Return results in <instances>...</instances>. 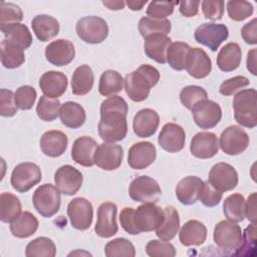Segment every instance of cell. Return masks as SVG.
<instances>
[{"label":"cell","instance_id":"ba28073f","mask_svg":"<svg viewBox=\"0 0 257 257\" xmlns=\"http://www.w3.org/2000/svg\"><path fill=\"white\" fill-rule=\"evenodd\" d=\"M128 195L136 202L156 204L161 198L162 190L155 179L149 176H139L132 181Z\"/></svg>","mask_w":257,"mask_h":257},{"label":"cell","instance_id":"74e56055","mask_svg":"<svg viewBox=\"0 0 257 257\" xmlns=\"http://www.w3.org/2000/svg\"><path fill=\"white\" fill-rule=\"evenodd\" d=\"M123 78L119 72L107 69L101 73L98 84V91L102 96H112L121 91Z\"/></svg>","mask_w":257,"mask_h":257},{"label":"cell","instance_id":"603a6c76","mask_svg":"<svg viewBox=\"0 0 257 257\" xmlns=\"http://www.w3.org/2000/svg\"><path fill=\"white\" fill-rule=\"evenodd\" d=\"M67 76L55 70L44 72L39 79V87L43 94L49 98H58L67 88Z\"/></svg>","mask_w":257,"mask_h":257},{"label":"cell","instance_id":"681fc988","mask_svg":"<svg viewBox=\"0 0 257 257\" xmlns=\"http://www.w3.org/2000/svg\"><path fill=\"white\" fill-rule=\"evenodd\" d=\"M23 19L21 8L9 2H1L0 5V26L19 23Z\"/></svg>","mask_w":257,"mask_h":257},{"label":"cell","instance_id":"8992f818","mask_svg":"<svg viewBox=\"0 0 257 257\" xmlns=\"http://www.w3.org/2000/svg\"><path fill=\"white\" fill-rule=\"evenodd\" d=\"M77 36L89 44H98L105 40L108 35V26L104 19L89 15L80 18L75 26Z\"/></svg>","mask_w":257,"mask_h":257},{"label":"cell","instance_id":"680465c9","mask_svg":"<svg viewBox=\"0 0 257 257\" xmlns=\"http://www.w3.org/2000/svg\"><path fill=\"white\" fill-rule=\"evenodd\" d=\"M133 213H134V208L132 207H125L121 210L120 214H119V222L120 225L122 227V229L131 234V235H138L140 234L133 222Z\"/></svg>","mask_w":257,"mask_h":257},{"label":"cell","instance_id":"44dd1931","mask_svg":"<svg viewBox=\"0 0 257 257\" xmlns=\"http://www.w3.org/2000/svg\"><path fill=\"white\" fill-rule=\"evenodd\" d=\"M191 154L198 159H210L219 151V141L214 133L200 132L191 140Z\"/></svg>","mask_w":257,"mask_h":257},{"label":"cell","instance_id":"60d3db41","mask_svg":"<svg viewBox=\"0 0 257 257\" xmlns=\"http://www.w3.org/2000/svg\"><path fill=\"white\" fill-rule=\"evenodd\" d=\"M223 211L228 220L239 223L245 219V198L241 194L228 196L223 203Z\"/></svg>","mask_w":257,"mask_h":257},{"label":"cell","instance_id":"484cf974","mask_svg":"<svg viewBox=\"0 0 257 257\" xmlns=\"http://www.w3.org/2000/svg\"><path fill=\"white\" fill-rule=\"evenodd\" d=\"M204 181L196 176H188L182 179L176 186V196L183 205H193L200 197Z\"/></svg>","mask_w":257,"mask_h":257},{"label":"cell","instance_id":"f6af8a7d","mask_svg":"<svg viewBox=\"0 0 257 257\" xmlns=\"http://www.w3.org/2000/svg\"><path fill=\"white\" fill-rule=\"evenodd\" d=\"M104 254L107 257H134L136 249L134 244L127 239L116 238L105 245Z\"/></svg>","mask_w":257,"mask_h":257},{"label":"cell","instance_id":"d590c367","mask_svg":"<svg viewBox=\"0 0 257 257\" xmlns=\"http://www.w3.org/2000/svg\"><path fill=\"white\" fill-rule=\"evenodd\" d=\"M4 39L13 42L22 49H27L32 44V35L25 24L14 23L5 26H0Z\"/></svg>","mask_w":257,"mask_h":257},{"label":"cell","instance_id":"ab89813d","mask_svg":"<svg viewBox=\"0 0 257 257\" xmlns=\"http://www.w3.org/2000/svg\"><path fill=\"white\" fill-rule=\"evenodd\" d=\"M20 200L11 193L0 195V220L4 223L13 222L21 214Z\"/></svg>","mask_w":257,"mask_h":257},{"label":"cell","instance_id":"ee69618b","mask_svg":"<svg viewBox=\"0 0 257 257\" xmlns=\"http://www.w3.org/2000/svg\"><path fill=\"white\" fill-rule=\"evenodd\" d=\"M60 107L61 103L57 98H49L42 95L36 105V113L41 120L52 121L59 115Z\"/></svg>","mask_w":257,"mask_h":257},{"label":"cell","instance_id":"db71d44e","mask_svg":"<svg viewBox=\"0 0 257 257\" xmlns=\"http://www.w3.org/2000/svg\"><path fill=\"white\" fill-rule=\"evenodd\" d=\"M17 109L14 92L10 89L2 88L0 90V114L4 117H10L16 114Z\"/></svg>","mask_w":257,"mask_h":257},{"label":"cell","instance_id":"b9f144b4","mask_svg":"<svg viewBox=\"0 0 257 257\" xmlns=\"http://www.w3.org/2000/svg\"><path fill=\"white\" fill-rule=\"evenodd\" d=\"M190 49L191 46L182 41L171 43L167 51V62L173 69L177 71L184 70L186 66V58Z\"/></svg>","mask_w":257,"mask_h":257},{"label":"cell","instance_id":"83f0119b","mask_svg":"<svg viewBox=\"0 0 257 257\" xmlns=\"http://www.w3.org/2000/svg\"><path fill=\"white\" fill-rule=\"evenodd\" d=\"M172 39L165 34H154L145 38L144 49L147 56L158 63L165 64L166 56Z\"/></svg>","mask_w":257,"mask_h":257},{"label":"cell","instance_id":"30bf717a","mask_svg":"<svg viewBox=\"0 0 257 257\" xmlns=\"http://www.w3.org/2000/svg\"><path fill=\"white\" fill-rule=\"evenodd\" d=\"M249 142L248 134L241 126L230 125L222 132L219 148L229 156H237L248 148Z\"/></svg>","mask_w":257,"mask_h":257},{"label":"cell","instance_id":"f1b7e54d","mask_svg":"<svg viewBox=\"0 0 257 257\" xmlns=\"http://www.w3.org/2000/svg\"><path fill=\"white\" fill-rule=\"evenodd\" d=\"M207 238L206 226L198 220H189L181 228L180 242L184 246H200Z\"/></svg>","mask_w":257,"mask_h":257},{"label":"cell","instance_id":"6125c7cd","mask_svg":"<svg viewBox=\"0 0 257 257\" xmlns=\"http://www.w3.org/2000/svg\"><path fill=\"white\" fill-rule=\"evenodd\" d=\"M245 217L251 223H256V193H252L245 201Z\"/></svg>","mask_w":257,"mask_h":257},{"label":"cell","instance_id":"816d5d0a","mask_svg":"<svg viewBox=\"0 0 257 257\" xmlns=\"http://www.w3.org/2000/svg\"><path fill=\"white\" fill-rule=\"evenodd\" d=\"M146 252L151 257H174L176 249L172 243L164 240H151L146 245Z\"/></svg>","mask_w":257,"mask_h":257},{"label":"cell","instance_id":"f546056e","mask_svg":"<svg viewBox=\"0 0 257 257\" xmlns=\"http://www.w3.org/2000/svg\"><path fill=\"white\" fill-rule=\"evenodd\" d=\"M31 26L38 40L42 42L50 40L59 32V22L47 14L36 15L31 21Z\"/></svg>","mask_w":257,"mask_h":257},{"label":"cell","instance_id":"836d02e7","mask_svg":"<svg viewBox=\"0 0 257 257\" xmlns=\"http://www.w3.org/2000/svg\"><path fill=\"white\" fill-rule=\"evenodd\" d=\"M37 218L30 212H22L13 222L10 223V231L16 238H28L38 229Z\"/></svg>","mask_w":257,"mask_h":257},{"label":"cell","instance_id":"9c48e42d","mask_svg":"<svg viewBox=\"0 0 257 257\" xmlns=\"http://www.w3.org/2000/svg\"><path fill=\"white\" fill-rule=\"evenodd\" d=\"M42 179L40 168L30 162L17 165L11 174L10 183L14 190L19 193H25L37 185Z\"/></svg>","mask_w":257,"mask_h":257},{"label":"cell","instance_id":"d4e9b609","mask_svg":"<svg viewBox=\"0 0 257 257\" xmlns=\"http://www.w3.org/2000/svg\"><path fill=\"white\" fill-rule=\"evenodd\" d=\"M160 116L152 108H143L137 112L133 120V130L139 138H150L158 130Z\"/></svg>","mask_w":257,"mask_h":257},{"label":"cell","instance_id":"be15d7a7","mask_svg":"<svg viewBox=\"0 0 257 257\" xmlns=\"http://www.w3.org/2000/svg\"><path fill=\"white\" fill-rule=\"evenodd\" d=\"M256 52H257V50L255 48H253L247 54V62H246L247 69L253 75L257 74V71H256Z\"/></svg>","mask_w":257,"mask_h":257},{"label":"cell","instance_id":"4dcf8cb0","mask_svg":"<svg viewBox=\"0 0 257 257\" xmlns=\"http://www.w3.org/2000/svg\"><path fill=\"white\" fill-rule=\"evenodd\" d=\"M242 60V51L238 43L229 42L224 45L217 55V65L225 72L237 69Z\"/></svg>","mask_w":257,"mask_h":257},{"label":"cell","instance_id":"8fae6325","mask_svg":"<svg viewBox=\"0 0 257 257\" xmlns=\"http://www.w3.org/2000/svg\"><path fill=\"white\" fill-rule=\"evenodd\" d=\"M194 36L198 43L216 51L228 38L229 30L225 24L203 23L196 28Z\"/></svg>","mask_w":257,"mask_h":257},{"label":"cell","instance_id":"6f0895ef","mask_svg":"<svg viewBox=\"0 0 257 257\" xmlns=\"http://www.w3.org/2000/svg\"><path fill=\"white\" fill-rule=\"evenodd\" d=\"M201 5H202L203 14L206 19L215 21L222 18L224 14V5H225L224 1L205 0V1H202Z\"/></svg>","mask_w":257,"mask_h":257},{"label":"cell","instance_id":"1f68e13d","mask_svg":"<svg viewBox=\"0 0 257 257\" xmlns=\"http://www.w3.org/2000/svg\"><path fill=\"white\" fill-rule=\"evenodd\" d=\"M94 82V74L91 67L87 64L78 66L71 77V91L75 95L87 94Z\"/></svg>","mask_w":257,"mask_h":257},{"label":"cell","instance_id":"7402d4cb","mask_svg":"<svg viewBox=\"0 0 257 257\" xmlns=\"http://www.w3.org/2000/svg\"><path fill=\"white\" fill-rule=\"evenodd\" d=\"M185 68L192 77L201 79L210 74L212 70V60L202 48L191 47L186 58Z\"/></svg>","mask_w":257,"mask_h":257},{"label":"cell","instance_id":"03108f58","mask_svg":"<svg viewBox=\"0 0 257 257\" xmlns=\"http://www.w3.org/2000/svg\"><path fill=\"white\" fill-rule=\"evenodd\" d=\"M147 3V0L143 1H134V0H127L125 4L128 6V8L133 11H140L143 9L144 5Z\"/></svg>","mask_w":257,"mask_h":257},{"label":"cell","instance_id":"d6986e66","mask_svg":"<svg viewBox=\"0 0 257 257\" xmlns=\"http://www.w3.org/2000/svg\"><path fill=\"white\" fill-rule=\"evenodd\" d=\"M74 56V45L67 39H56L45 47V58L55 66H65L69 64Z\"/></svg>","mask_w":257,"mask_h":257},{"label":"cell","instance_id":"2e32d148","mask_svg":"<svg viewBox=\"0 0 257 257\" xmlns=\"http://www.w3.org/2000/svg\"><path fill=\"white\" fill-rule=\"evenodd\" d=\"M82 174L70 165H64L58 168L54 174V182L61 194L75 195L82 185Z\"/></svg>","mask_w":257,"mask_h":257},{"label":"cell","instance_id":"6da1fadb","mask_svg":"<svg viewBox=\"0 0 257 257\" xmlns=\"http://www.w3.org/2000/svg\"><path fill=\"white\" fill-rule=\"evenodd\" d=\"M127 111L126 101L118 95L109 96L101 102L98 135L103 142L116 143L125 138L127 134Z\"/></svg>","mask_w":257,"mask_h":257},{"label":"cell","instance_id":"ffe728a7","mask_svg":"<svg viewBox=\"0 0 257 257\" xmlns=\"http://www.w3.org/2000/svg\"><path fill=\"white\" fill-rule=\"evenodd\" d=\"M157 150L150 142H139L134 144L127 155V164L134 170H144L150 167L156 160Z\"/></svg>","mask_w":257,"mask_h":257},{"label":"cell","instance_id":"277c9868","mask_svg":"<svg viewBox=\"0 0 257 257\" xmlns=\"http://www.w3.org/2000/svg\"><path fill=\"white\" fill-rule=\"evenodd\" d=\"M213 238L220 250L234 255L242 243V230L237 223L223 220L215 226Z\"/></svg>","mask_w":257,"mask_h":257},{"label":"cell","instance_id":"4fadbf2b","mask_svg":"<svg viewBox=\"0 0 257 257\" xmlns=\"http://www.w3.org/2000/svg\"><path fill=\"white\" fill-rule=\"evenodd\" d=\"M191 110L194 121L203 130L216 126L222 117L221 106L214 100L208 98L197 102Z\"/></svg>","mask_w":257,"mask_h":257},{"label":"cell","instance_id":"bcb514c9","mask_svg":"<svg viewBox=\"0 0 257 257\" xmlns=\"http://www.w3.org/2000/svg\"><path fill=\"white\" fill-rule=\"evenodd\" d=\"M207 98V91L203 87L198 85L185 86L180 92V100L182 104L188 109H192L197 102Z\"/></svg>","mask_w":257,"mask_h":257},{"label":"cell","instance_id":"7a4b0ae2","mask_svg":"<svg viewBox=\"0 0 257 257\" xmlns=\"http://www.w3.org/2000/svg\"><path fill=\"white\" fill-rule=\"evenodd\" d=\"M160 80L159 70L149 64H142L135 71L125 75L123 79L127 96L135 102H141L148 98L151 88Z\"/></svg>","mask_w":257,"mask_h":257},{"label":"cell","instance_id":"e0dca14e","mask_svg":"<svg viewBox=\"0 0 257 257\" xmlns=\"http://www.w3.org/2000/svg\"><path fill=\"white\" fill-rule=\"evenodd\" d=\"M123 151L114 143L98 145L94 154V165L104 171H113L119 168L122 162Z\"/></svg>","mask_w":257,"mask_h":257},{"label":"cell","instance_id":"3957f363","mask_svg":"<svg viewBox=\"0 0 257 257\" xmlns=\"http://www.w3.org/2000/svg\"><path fill=\"white\" fill-rule=\"evenodd\" d=\"M234 117L245 127L254 128L257 125V92L254 88L238 91L233 98Z\"/></svg>","mask_w":257,"mask_h":257},{"label":"cell","instance_id":"5b68a950","mask_svg":"<svg viewBox=\"0 0 257 257\" xmlns=\"http://www.w3.org/2000/svg\"><path fill=\"white\" fill-rule=\"evenodd\" d=\"M32 202L38 214L44 218H50L59 211L60 191L51 184L41 185L34 191Z\"/></svg>","mask_w":257,"mask_h":257},{"label":"cell","instance_id":"9a60e30c","mask_svg":"<svg viewBox=\"0 0 257 257\" xmlns=\"http://www.w3.org/2000/svg\"><path fill=\"white\" fill-rule=\"evenodd\" d=\"M117 207L112 202L101 203L97 209V221L94 231L101 238H110L117 233L116 224Z\"/></svg>","mask_w":257,"mask_h":257},{"label":"cell","instance_id":"e575fe53","mask_svg":"<svg viewBox=\"0 0 257 257\" xmlns=\"http://www.w3.org/2000/svg\"><path fill=\"white\" fill-rule=\"evenodd\" d=\"M165 218L162 224L156 229V235L164 241H171L179 232L180 217L178 211L173 206L164 209Z\"/></svg>","mask_w":257,"mask_h":257},{"label":"cell","instance_id":"5bb4252c","mask_svg":"<svg viewBox=\"0 0 257 257\" xmlns=\"http://www.w3.org/2000/svg\"><path fill=\"white\" fill-rule=\"evenodd\" d=\"M208 182L222 193L232 191L238 185V173L230 164L217 163L209 172Z\"/></svg>","mask_w":257,"mask_h":257},{"label":"cell","instance_id":"9f6ffc18","mask_svg":"<svg viewBox=\"0 0 257 257\" xmlns=\"http://www.w3.org/2000/svg\"><path fill=\"white\" fill-rule=\"evenodd\" d=\"M249 83L250 81L246 76L237 75L223 81L219 87V91L221 94L225 96H229L237 92L239 89L249 85Z\"/></svg>","mask_w":257,"mask_h":257},{"label":"cell","instance_id":"52a82bcc","mask_svg":"<svg viewBox=\"0 0 257 257\" xmlns=\"http://www.w3.org/2000/svg\"><path fill=\"white\" fill-rule=\"evenodd\" d=\"M165 218L163 208L155 203H143L133 213V222L139 233L152 232L162 224Z\"/></svg>","mask_w":257,"mask_h":257},{"label":"cell","instance_id":"d6a6232c","mask_svg":"<svg viewBox=\"0 0 257 257\" xmlns=\"http://www.w3.org/2000/svg\"><path fill=\"white\" fill-rule=\"evenodd\" d=\"M59 117L65 126L69 128H78L85 122L86 113L79 103L66 101L61 104Z\"/></svg>","mask_w":257,"mask_h":257},{"label":"cell","instance_id":"ac0fdd59","mask_svg":"<svg viewBox=\"0 0 257 257\" xmlns=\"http://www.w3.org/2000/svg\"><path fill=\"white\" fill-rule=\"evenodd\" d=\"M186 133L178 123H166L158 137L160 147L168 153H178L185 147Z\"/></svg>","mask_w":257,"mask_h":257},{"label":"cell","instance_id":"91938a15","mask_svg":"<svg viewBox=\"0 0 257 257\" xmlns=\"http://www.w3.org/2000/svg\"><path fill=\"white\" fill-rule=\"evenodd\" d=\"M241 35L243 40L250 44L255 45L257 43V19L253 18L251 21L246 23L241 29Z\"/></svg>","mask_w":257,"mask_h":257},{"label":"cell","instance_id":"11a10c76","mask_svg":"<svg viewBox=\"0 0 257 257\" xmlns=\"http://www.w3.org/2000/svg\"><path fill=\"white\" fill-rule=\"evenodd\" d=\"M223 198V193L215 189L208 181L203 183L199 200L206 207L217 206Z\"/></svg>","mask_w":257,"mask_h":257},{"label":"cell","instance_id":"f5cc1de1","mask_svg":"<svg viewBox=\"0 0 257 257\" xmlns=\"http://www.w3.org/2000/svg\"><path fill=\"white\" fill-rule=\"evenodd\" d=\"M177 1H152L147 8V15L156 19H166L167 16L174 12Z\"/></svg>","mask_w":257,"mask_h":257},{"label":"cell","instance_id":"f35d334b","mask_svg":"<svg viewBox=\"0 0 257 257\" xmlns=\"http://www.w3.org/2000/svg\"><path fill=\"white\" fill-rule=\"evenodd\" d=\"M139 32L144 37L154 34H165L167 35L172 28L171 21L169 19H156L149 16L142 17L139 21Z\"/></svg>","mask_w":257,"mask_h":257},{"label":"cell","instance_id":"7bdbcfd3","mask_svg":"<svg viewBox=\"0 0 257 257\" xmlns=\"http://www.w3.org/2000/svg\"><path fill=\"white\" fill-rule=\"evenodd\" d=\"M25 255L27 257H54L56 255V247L51 239L38 237L27 244Z\"/></svg>","mask_w":257,"mask_h":257},{"label":"cell","instance_id":"e7e4bbea","mask_svg":"<svg viewBox=\"0 0 257 257\" xmlns=\"http://www.w3.org/2000/svg\"><path fill=\"white\" fill-rule=\"evenodd\" d=\"M102 4L109 10H121L124 7L123 1H102Z\"/></svg>","mask_w":257,"mask_h":257},{"label":"cell","instance_id":"4316f807","mask_svg":"<svg viewBox=\"0 0 257 257\" xmlns=\"http://www.w3.org/2000/svg\"><path fill=\"white\" fill-rule=\"evenodd\" d=\"M67 136L61 131H47L40 139V149L42 153L50 158H57L64 154L67 149Z\"/></svg>","mask_w":257,"mask_h":257},{"label":"cell","instance_id":"c3c4849f","mask_svg":"<svg viewBox=\"0 0 257 257\" xmlns=\"http://www.w3.org/2000/svg\"><path fill=\"white\" fill-rule=\"evenodd\" d=\"M256 223H251L242 233V243L234 255L250 256L256 252Z\"/></svg>","mask_w":257,"mask_h":257},{"label":"cell","instance_id":"f907efd6","mask_svg":"<svg viewBox=\"0 0 257 257\" xmlns=\"http://www.w3.org/2000/svg\"><path fill=\"white\" fill-rule=\"evenodd\" d=\"M15 102L18 108L22 110L31 109L35 103L37 93L34 87L30 85H22L16 89L14 92Z\"/></svg>","mask_w":257,"mask_h":257},{"label":"cell","instance_id":"cb8c5ba5","mask_svg":"<svg viewBox=\"0 0 257 257\" xmlns=\"http://www.w3.org/2000/svg\"><path fill=\"white\" fill-rule=\"evenodd\" d=\"M98 144L90 137L82 136L77 138L71 149L72 160L82 167H92L94 165V154Z\"/></svg>","mask_w":257,"mask_h":257},{"label":"cell","instance_id":"7c38bea8","mask_svg":"<svg viewBox=\"0 0 257 257\" xmlns=\"http://www.w3.org/2000/svg\"><path fill=\"white\" fill-rule=\"evenodd\" d=\"M67 216L74 229L80 231L87 230L92 223V205L85 198H74L67 205Z\"/></svg>","mask_w":257,"mask_h":257},{"label":"cell","instance_id":"7dc6e473","mask_svg":"<svg viewBox=\"0 0 257 257\" xmlns=\"http://www.w3.org/2000/svg\"><path fill=\"white\" fill-rule=\"evenodd\" d=\"M253 5L244 0L228 1L227 2V12L230 19L234 21H243L253 14Z\"/></svg>","mask_w":257,"mask_h":257},{"label":"cell","instance_id":"8d00e7d4","mask_svg":"<svg viewBox=\"0 0 257 257\" xmlns=\"http://www.w3.org/2000/svg\"><path fill=\"white\" fill-rule=\"evenodd\" d=\"M24 61V49L7 39L1 41V63L5 68H17L21 66Z\"/></svg>","mask_w":257,"mask_h":257},{"label":"cell","instance_id":"94428289","mask_svg":"<svg viewBox=\"0 0 257 257\" xmlns=\"http://www.w3.org/2000/svg\"><path fill=\"white\" fill-rule=\"evenodd\" d=\"M200 1L190 0V1H182L180 2V12L185 17H194L198 14Z\"/></svg>","mask_w":257,"mask_h":257}]
</instances>
